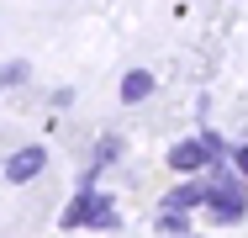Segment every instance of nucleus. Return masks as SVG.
Instances as JSON below:
<instances>
[{
  "label": "nucleus",
  "instance_id": "nucleus-8",
  "mask_svg": "<svg viewBox=\"0 0 248 238\" xmlns=\"http://www.w3.org/2000/svg\"><path fill=\"white\" fill-rule=\"evenodd\" d=\"M16 80H27V64H5L0 69V85H16Z\"/></svg>",
  "mask_w": 248,
  "mask_h": 238
},
{
  "label": "nucleus",
  "instance_id": "nucleus-5",
  "mask_svg": "<svg viewBox=\"0 0 248 238\" xmlns=\"http://www.w3.org/2000/svg\"><path fill=\"white\" fill-rule=\"evenodd\" d=\"M148 95H153V74L148 69H132V74L122 80V101H127V106H138V101H148Z\"/></svg>",
  "mask_w": 248,
  "mask_h": 238
},
{
  "label": "nucleus",
  "instance_id": "nucleus-3",
  "mask_svg": "<svg viewBox=\"0 0 248 238\" xmlns=\"http://www.w3.org/2000/svg\"><path fill=\"white\" fill-rule=\"evenodd\" d=\"M169 164L180 170V175H196V170H211V148L201 138H190V143H174L169 148Z\"/></svg>",
  "mask_w": 248,
  "mask_h": 238
},
{
  "label": "nucleus",
  "instance_id": "nucleus-10",
  "mask_svg": "<svg viewBox=\"0 0 248 238\" xmlns=\"http://www.w3.org/2000/svg\"><path fill=\"white\" fill-rule=\"evenodd\" d=\"M185 238H196V233H185Z\"/></svg>",
  "mask_w": 248,
  "mask_h": 238
},
{
  "label": "nucleus",
  "instance_id": "nucleus-2",
  "mask_svg": "<svg viewBox=\"0 0 248 238\" xmlns=\"http://www.w3.org/2000/svg\"><path fill=\"white\" fill-rule=\"evenodd\" d=\"M43 164H48V148H43V143H27V148H16V153L5 159V180H11V186H27V180L43 175Z\"/></svg>",
  "mask_w": 248,
  "mask_h": 238
},
{
  "label": "nucleus",
  "instance_id": "nucleus-4",
  "mask_svg": "<svg viewBox=\"0 0 248 238\" xmlns=\"http://www.w3.org/2000/svg\"><path fill=\"white\" fill-rule=\"evenodd\" d=\"M164 206H169V212H190V206H206V186L185 180V186H174L169 196H164Z\"/></svg>",
  "mask_w": 248,
  "mask_h": 238
},
{
  "label": "nucleus",
  "instance_id": "nucleus-9",
  "mask_svg": "<svg viewBox=\"0 0 248 238\" xmlns=\"http://www.w3.org/2000/svg\"><path fill=\"white\" fill-rule=\"evenodd\" d=\"M232 170H243V175H248V148H232ZM243 175H238V180H243Z\"/></svg>",
  "mask_w": 248,
  "mask_h": 238
},
{
  "label": "nucleus",
  "instance_id": "nucleus-7",
  "mask_svg": "<svg viewBox=\"0 0 248 238\" xmlns=\"http://www.w3.org/2000/svg\"><path fill=\"white\" fill-rule=\"evenodd\" d=\"M158 228H164L169 238H185V233H190V217H185V212H169V206H164V217H158Z\"/></svg>",
  "mask_w": 248,
  "mask_h": 238
},
{
  "label": "nucleus",
  "instance_id": "nucleus-6",
  "mask_svg": "<svg viewBox=\"0 0 248 238\" xmlns=\"http://www.w3.org/2000/svg\"><path fill=\"white\" fill-rule=\"evenodd\" d=\"M90 228H111L116 222V206H111V196H90V217H85Z\"/></svg>",
  "mask_w": 248,
  "mask_h": 238
},
{
  "label": "nucleus",
  "instance_id": "nucleus-1",
  "mask_svg": "<svg viewBox=\"0 0 248 238\" xmlns=\"http://www.w3.org/2000/svg\"><path fill=\"white\" fill-rule=\"evenodd\" d=\"M243 212H248V190H243V180H238V175H227V170H217V175L206 180V222L232 228Z\"/></svg>",
  "mask_w": 248,
  "mask_h": 238
}]
</instances>
